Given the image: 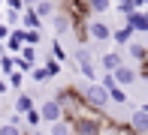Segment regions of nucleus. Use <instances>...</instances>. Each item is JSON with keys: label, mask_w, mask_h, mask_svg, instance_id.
<instances>
[{"label": "nucleus", "mask_w": 148, "mask_h": 135, "mask_svg": "<svg viewBox=\"0 0 148 135\" xmlns=\"http://www.w3.org/2000/svg\"><path fill=\"white\" fill-rule=\"evenodd\" d=\"M79 96H82L91 108H97V111L109 108V90H106L100 81H88V84L82 87V93H79Z\"/></svg>", "instance_id": "1"}, {"label": "nucleus", "mask_w": 148, "mask_h": 135, "mask_svg": "<svg viewBox=\"0 0 148 135\" xmlns=\"http://www.w3.org/2000/svg\"><path fill=\"white\" fill-rule=\"evenodd\" d=\"M85 30H88V39L94 42H112V27L106 21H100V18H94V21H85Z\"/></svg>", "instance_id": "2"}, {"label": "nucleus", "mask_w": 148, "mask_h": 135, "mask_svg": "<svg viewBox=\"0 0 148 135\" xmlns=\"http://www.w3.org/2000/svg\"><path fill=\"white\" fill-rule=\"evenodd\" d=\"M76 66H79V72H82V78H88V81H94V78L100 75L97 66H94V60H91V51L88 48H79L76 51Z\"/></svg>", "instance_id": "3"}, {"label": "nucleus", "mask_w": 148, "mask_h": 135, "mask_svg": "<svg viewBox=\"0 0 148 135\" xmlns=\"http://www.w3.org/2000/svg\"><path fill=\"white\" fill-rule=\"evenodd\" d=\"M36 111H39V120H42V123H55V120H64V111H60L58 99H45V102L39 105Z\"/></svg>", "instance_id": "4"}, {"label": "nucleus", "mask_w": 148, "mask_h": 135, "mask_svg": "<svg viewBox=\"0 0 148 135\" xmlns=\"http://www.w3.org/2000/svg\"><path fill=\"white\" fill-rule=\"evenodd\" d=\"M127 126H130L136 135H148V111L145 108H133L130 117H127Z\"/></svg>", "instance_id": "5"}, {"label": "nucleus", "mask_w": 148, "mask_h": 135, "mask_svg": "<svg viewBox=\"0 0 148 135\" xmlns=\"http://www.w3.org/2000/svg\"><path fill=\"white\" fill-rule=\"evenodd\" d=\"M73 21H76V18H73L70 12L58 9L55 15H51V27H55V36H66V33L73 30Z\"/></svg>", "instance_id": "6"}, {"label": "nucleus", "mask_w": 148, "mask_h": 135, "mask_svg": "<svg viewBox=\"0 0 148 135\" xmlns=\"http://www.w3.org/2000/svg\"><path fill=\"white\" fill-rule=\"evenodd\" d=\"M112 78H115V84H118V87H130V84H136V78H139V72L133 69V66H127V63H121L118 69H112Z\"/></svg>", "instance_id": "7"}, {"label": "nucleus", "mask_w": 148, "mask_h": 135, "mask_svg": "<svg viewBox=\"0 0 148 135\" xmlns=\"http://www.w3.org/2000/svg\"><path fill=\"white\" fill-rule=\"evenodd\" d=\"M21 48H24V30H21V27H12L9 36H6V51H9V54H18Z\"/></svg>", "instance_id": "8"}, {"label": "nucleus", "mask_w": 148, "mask_h": 135, "mask_svg": "<svg viewBox=\"0 0 148 135\" xmlns=\"http://www.w3.org/2000/svg\"><path fill=\"white\" fill-rule=\"evenodd\" d=\"M21 30H39V27H42V18L36 15V12H33V6H24V12H21Z\"/></svg>", "instance_id": "9"}, {"label": "nucleus", "mask_w": 148, "mask_h": 135, "mask_svg": "<svg viewBox=\"0 0 148 135\" xmlns=\"http://www.w3.org/2000/svg\"><path fill=\"white\" fill-rule=\"evenodd\" d=\"M127 27H130V30H142V33H148V12L133 9L130 15H127Z\"/></svg>", "instance_id": "10"}, {"label": "nucleus", "mask_w": 148, "mask_h": 135, "mask_svg": "<svg viewBox=\"0 0 148 135\" xmlns=\"http://www.w3.org/2000/svg\"><path fill=\"white\" fill-rule=\"evenodd\" d=\"M121 63H124V57H121L118 51H106L103 57H100V69H103V72H112V69H118Z\"/></svg>", "instance_id": "11"}, {"label": "nucleus", "mask_w": 148, "mask_h": 135, "mask_svg": "<svg viewBox=\"0 0 148 135\" xmlns=\"http://www.w3.org/2000/svg\"><path fill=\"white\" fill-rule=\"evenodd\" d=\"M70 129H73V135H97V123H91V120H73Z\"/></svg>", "instance_id": "12"}, {"label": "nucleus", "mask_w": 148, "mask_h": 135, "mask_svg": "<svg viewBox=\"0 0 148 135\" xmlns=\"http://www.w3.org/2000/svg\"><path fill=\"white\" fill-rule=\"evenodd\" d=\"M33 12H36L39 18H51L58 12V6H55V0H36V3H33Z\"/></svg>", "instance_id": "13"}, {"label": "nucleus", "mask_w": 148, "mask_h": 135, "mask_svg": "<svg viewBox=\"0 0 148 135\" xmlns=\"http://www.w3.org/2000/svg\"><path fill=\"white\" fill-rule=\"evenodd\" d=\"M124 48L130 51V57L139 60V63H145V60H148V45H142V42H127Z\"/></svg>", "instance_id": "14"}, {"label": "nucleus", "mask_w": 148, "mask_h": 135, "mask_svg": "<svg viewBox=\"0 0 148 135\" xmlns=\"http://www.w3.org/2000/svg\"><path fill=\"white\" fill-rule=\"evenodd\" d=\"M30 108H33V96H27V93H18V96H15V114L21 117V114L30 111Z\"/></svg>", "instance_id": "15"}, {"label": "nucleus", "mask_w": 148, "mask_h": 135, "mask_svg": "<svg viewBox=\"0 0 148 135\" xmlns=\"http://www.w3.org/2000/svg\"><path fill=\"white\" fill-rule=\"evenodd\" d=\"M109 102H115V105H127V87H109Z\"/></svg>", "instance_id": "16"}, {"label": "nucleus", "mask_w": 148, "mask_h": 135, "mask_svg": "<svg viewBox=\"0 0 148 135\" xmlns=\"http://www.w3.org/2000/svg\"><path fill=\"white\" fill-rule=\"evenodd\" d=\"M88 9L94 15H106V12L112 9V0H88Z\"/></svg>", "instance_id": "17"}, {"label": "nucleus", "mask_w": 148, "mask_h": 135, "mask_svg": "<svg viewBox=\"0 0 148 135\" xmlns=\"http://www.w3.org/2000/svg\"><path fill=\"white\" fill-rule=\"evenodd\" d=\"M130 33H133V30H130L127 24H124V27H118V30H112V42H118L121 48H124V45L130 42Z\"/></svg>", "instance_id": "18"}, {"label": "nucleus", "mask_w": 148, "mask_h": 135, "mask_svg": "<svg viewBox=\"0 0 148 135\" xmlns=\"http://www.w3.org/2000/svg\"><path fill=\"white\" fill-rule=\"evenodd\" d=\"M27 75L36 81V84H42V81H49V78H51V72L45 69V66H30V69H27Z\"/></svg>", "instance_id": "19"}, {"label": "nucleus", "mask_w": 148, "mask_h": 135, "mask_svg": "<svg viewBox=\"0 0 148 135\" xmlns=\"http://www.w3.org/2000/svg\"><path fill=\"white\" fill-rule=\"evenodd\" d=\"M97 135H118V123H109V120H100L97 123Z\"/></svg>", "instance_id": "20"}, {"label": "nucleus", "mask_w": 148, "mask_h": 135, "mask_svg": "<svg viewBox=\"0 0 148 135\" xmlns=\"http://www.w3.org/2000/svg\"><path fill=\"white\" fill-rule=\"evenodd\" d=\"M49 132H51V135H73V129H70V123H66V120H55Z\"/></svg>", "instance_id": "21"}, {"label": "nucleus", "mask_w": 148, "mask_h": 135, "mask_svg": "<svg viewBox=\"0 0 148 135\" xmlns=\"http://www.w3.org/2000/svg\"><path fill=\"white\" fill-rule=\"evenodd\" d=\"M3 21H6V27H18V24H21V12L6 9V12H3Z\"/></svg>", "instance_id": "22"}, {"label": "nucleus", "mask_w": 148, "mask_h": 135, "mask_svg": "<svg viewBox=\"0 0 148 135\" xmlns=\"http://www.w3.org/2000/svg\"><path fill=\"white\" fill-rule=\"evenodd\" d=\"M21 60H24L27 66L36 63V45H24V48H21Z\"/></svg>", "instance_id": "23"}, {"label": "nucleus", "mask_w": 148, "mask_h": 135, "mask_svg": "<svg viewBox=\"0 0 148 135\" xmlns=\"http://www.w3.org/2000/svg\"><path fill=\"white\" fill-rule=\"evenodd\" d=\"M21 117H24V123H27V126H39V123H42V120H39V111H36V105H33L30 111H24Z\"/></svg>", "instance_id": "24"}, {"label": "nucleus", "mask_w": 148, "mask_h": 135, "mask_svg": "<svg viewBox=\"0 0 148 135\" xmlns=\"http://www.w3.org/2000/svg\"><path fill=\"white\" fill-rule=\"evenodd\" d=\"M0 135H21V129H18V123H6L0 126Z\"/></svg>", "instance_id": "25"}, {"label": "nucleus", "mask_w": 148, "mask_h": 135, "mask_svg": "<svg viewBox=\"0 0 148 135\" xmlns=\"http://www.w3.org/2000/svg\"><path fill=\"white\" fill-rule=\"evenodd\" d=\"M0 69H3L6 75H9V72L15 69V60H12V57H0Z\"/></svg>", "instance_id": "26"}, {"label": "nucleus", "mask_w": 148, "mask_h": 135, "mask_svg": "<svg viewBox=\"0 0 148 135\" xmlns=\"http://www.w3.org/2000/svg\"><path fill=\"white\" fill-rule=\"evenodd\" d=\"M118 9L124 12V15H130V12L136 9V3H133V0H121V3H118Z\"/></svg>", "instance_id": "27"}, {"label": "nucleus", "mask_w": 148, "mask_h": 135, "mask_svg": "<svg viewBox=\"0 0 148 135\" xmlns=\"http://www.w3.org/2000/svg\"><path fill=\"white\" fill-rule=\"evenodd\" d=\"M6 3V9H15V12H24V3L21 0H3Z\"/></svg>", "instance_id": "28"}, {"label": "nucleus", "mask_w": 148, "mask_h": 135, "mask_svg": "<svg viewBox=\"0 0 148 135\" xmlns=\"http://www.w3.org/2000/svg\"><path fill=\"white\" fill-rule=\"evenodd\" d=\"M45 69H49V72H51V78H55V75H58V72H60V63H58V60H55V57H51V60H49V63H45Z\"/></svg>", "instance_id": "29"}, {"label": "nucleus", "mask_w": 148, "mask_h": 135, "mask_svg": "<svg viewBox=\"0 0 148 135\" xmlns=\"http://www.w3.org/2000/svg\"><path fill=\"white\" fill-rule=\"evenodd\" d=\"M51 57H55L58 63H60V60H64V48H60V45H58V39H55V45H51Z\"/></svg>", "instance_id": "30"}, {"label": "nucleus", "mask_w": 148, "mask_h": 135, "mask_svg": "<svg viewBox=\"0 0 148 135\" xmlns=\"http://www.w3.org/2000/svg\"><path fill=\"white\" fill-rule=\"evenodd\" d=\"M9 84L12 87H21V72H9Z\"/></svg>", "instance_id": "31"}, {"label": "nucleus", "mask_w": 148, "mask_h": 135, "mask_svg": "<svg viewBox=\"0 0 148 135\" xmlns=\"http://www.w3.org/2000/svg\"><path fill=\"white\" fill-rule=\"evenodd\" d=\"M9 30H12V27H6V24H0V39H6V36H9Z\"/></svg>", "instance_id": "32"}, {"label": "nucleus", "mask_w": 148, "mask_h": 135, "mask_svg": "<svg viewBox=\"0 0 148 135\" xmlns=\"http://www.w3.org/2000/svg\"><path fill=\"white\" fill-rule=\"evenodd\" d=\"M142 78H148V60L142 63Z\"/></svg>", "instance_id": "33"}, {"label": "nucleus", "mask_w": 148, "mask_h": 135, "mask_svg": "<svg viewBox=\"0 0 148 135\" xmlns=\"http://www.w3.org/2000/svg\"><path fill=\"white\" fill-rule=\"evenodd\" d=\"M9 90V84H6V81H0V93H6Z\"/></svg>", "instance_id": "34"}, {"label": "nucleus", "mask_w": 148, "mask_h": 135, "mask_svg": "<svg viewBox=\"0 0 148 135\" xmlns=\"http://www.w3.org/2000/svg\"><path fill=\"white\" fill-rule=\"evenodd\" d=\"M21 3H24V6H33V3H36V0H21Z\"/></svg>", "instance_id": "35"}, {"label": "nucleus", "mask_w": 148, "mask_h": 135, "mask_svg": "<svg viewBox=\"0 0 148 135\" xmlns=\"http://www.w3.org/2000/svg\"><path fill=\"white\" fill-rule=\"evenodd\" d=\"M142 6H148V0H142Z\"/></svg>", "instance_id": "36"}, {"label": "nucleus", "mask_w": 148, "mask_h": 135, "mask_svg": "<svg viewBox=\"0 0 148 135\" xmlns=\"http://www.w3.org/2000/svg\"><path fill=\"white\" fill-rule=\"evenodd\" d=\"M0 21H3V12H0Z\"/></svg>", "instance_id": "37"}, {"label": "nucleus", "mask_w": 148, "mask_h": 135, "mask_svg": "<svg viewBox=\"0 0 148 135\" xmlns=\"http://www.w3.org/2000/svg\"><path fill=\"white\" fill-rule=\"evenodd\" d=\"M142 108H145V111H148V105H142Z\"/></svg>", "instance_id": "38"}, {"label": "nucleus", "mask_w": 148, "mask_h": 135, "mask_svg": "<svg viewBox=\"0 0 148 135\" xmlns=\"http://www.w3.org/2000/svg\"><path fill=\"white\" fill-rule=\"evenodd\" d=\"M0 3H3V0H0Z\"/></svg>", "instance_id": "39"}]
</instances>
